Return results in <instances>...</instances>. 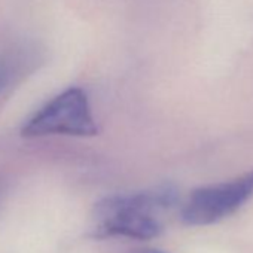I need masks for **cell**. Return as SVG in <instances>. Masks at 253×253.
Instances as JSON below:
<instances>
[{
    "label": "cell",
    "instance_id": "cell-5",
    "mask_svg": "<svg viewBox=\"0 0 253 253\" xmlns=\"http://www.w3.org/2000/svg\"><path fill=\"white\" fill-rule=\"evenodd\" d=\"M151 253H164V252H160V250H152Z\"/></svg>",
    "mask_w": 253,
    "mask_h": 253
},
{
    "label": "cell",
    "instance_id": "cell-3",
    "mask_svg": "<svg viewBox=\"0 0 253 253\" xmlns=\"http://www.w3.org/2000/svg\"><path fill=\"white\" fill-rule=\"evenodd\" d=\"M253 197V170L231 180L194 189L185 201L180 219L189 226H207L240 210Z\"/></svg>",
    "mask_w": 253,
    "mask_h": 253
},
{
    "label": "cell",
    "instance_id": "cell-2",
    "mask_svg": "<svg viewBox=\"0 0 253 253\" xmlns=\"http://www.w3.org/2000/svg\"><path fill=\"white\" fill-rule=\"evenodd\" d=\"M98 133L89 100L82 88L72 86L42 106L21 128L24 137L75 136L92 137Z\"/></svg>",
    "mask_w": 253,
    "mask_h": 253
},
{
    "label": "cell",
    "instance_id": "cell-4",
    "mask_svg": "<svg viewBox=\"0 0 253 253\" xmlns=\"http://www.w3.org/2000/svg\"><path fill=\"white\" fill-rule=\"evenodd\" d=\"M35 57V51L29 48H18L0 58V94H3L27 72Z\"/></svg>",
    "mask_w": 253,
    "mask_h": 253
},
{
    "label": "cell",
    "instance_id": "cell-1",
    "mask_svg": "<svg viewBox=\"0 0 253 253\" xmlns=\"http://www.w3.org/2000/svg\"><path fill=\"white\" fill-rule=\"evenodd\" d=\"M177 198V191L173 186L107 197L94 207L95 225L91 235L95 238L152 240L163 231L157 213L173 207Z\"/></svg>",
    "mask_w": 253,
    "mask_h": 253
}]
</instances>
